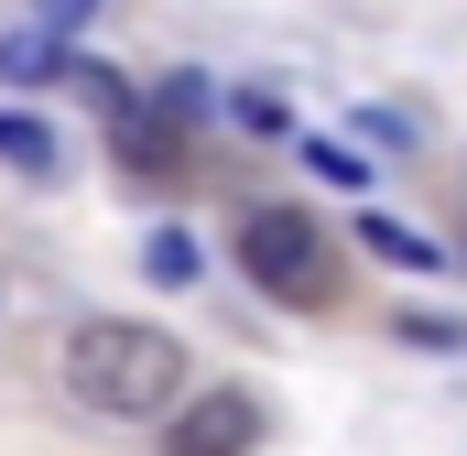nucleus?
I'll list each match as a JSON object with an SVG mask.
<instances>
[{
	"instance_id": "nucleus-10",
	"label": "nucleus",
	"mask_w": 467,
	"mask_h": 456,
	"mask_svg": "<svg viewBox=\"0 0 467 456\" xmlns=\"http://www.w3.org/2000/svg\"><path fill=\"white\" fill-rule=\"evenodd\" d=\"M207 109V77H163V119H196Z\"/></svg>"
},
{
	"instance_id": "nucleus-4",
	"label": "nucleus",
	"mask_w": 467,
	"mask_h": 456,
	"mask_svg": "<svg viewBox=\"0 0 467 456\" xmlns=\"http://www.w3.org/2000/svg\"><path fill=\"white\" fill-rule=\"evenodd\" d=\"M0 163H11V174H33V185H55V174H66L55 130H44L33 109H0Z\"/></svg>"
},
{
	"instance_id": "nucleus-11",
	"label": "nucleus",
	"mask_w": 467,
	"mask_h": 456,
	"mask_svg": "<svg viewBox=\"0 0 467 456\" xmlns=\"http://www.w3.org/2000/svg\"><path fill=\"white\" fill-rule=\"evenodd\" d=\"M33 11H44V33H55V22H88L99 0H33Z\"/></svg>"
},
{
	"instance_id": "nucleus-5",
	"label": "nucleus",
	"mask_w": 467,
	"mask_h": 456,
	"mask_svg": "<svg viewBox=\"0 0 467 456\" xmlns=\"http://www.w3.org/2000/svg\"><path fill=\"white\" fill-rule=\"evenodd\" d=\"M0 77H11V88H44V77H66V44H55L44 22H22V33H0Z\"/></svg>"
},
{
	"instance_id": "nucleus-9",
	"label": "nucleus",
	"mask_w": 467,
	"mask_h": 456,
	"mask_svg": "<svg viewBox=\"0 0 467 456\" xmlns=\"http://www.w3.org/2000/svg\"><path fill=\"white\" fill-rule=\"evenodd\" d=\"M229 109H239V119H250V130H283V119H294V109H283V88H239Z\"/></svg>"
},
{
	"instance_id": "nucleus-1",
	"label": "nucleus",
	"mask_w": 467,
	"mask_h": 456,
	"mask_svg": "<svg viewBox=\"0 0 467 456\" xmlns=\"http://www.w3.org/2000/svg\"><path fill=\"white\" fill-rule=\"evenodd\" d=\"M66 402L109 413V424H141V413H185V347L163 326H130V316H99L66 337Z\"/></svg>"
},
{
	"instance_id": "nucleus-3",
	"label": "nucleus",
	"mask_w": 467,
	"mask_h": 456,
	"mask_svg": "<svg viewBox=\"0 0 467 456\" xmlns=\"http://www.w3.org/2000/svg\"><path fill=\"white\" fill-rule=\"evenodd\" d=\"M261 446V391H185V413H174V456H250Z\"/></svg>"
},
{
	"instance_id": "nucleus-8",
	"label": "nucleus",
	"mask_w": 467,
	"mask_h": 456,
	"mask_svg": "<svg viewBox=\"0 0 467 456\" xmlns=\"http://www.w3.org/2000/svg\"><path fill=\"white\" fill-rule=\"evenodd\" d=\"M305 163H316L327 185H369V152H358V141H305Z\"/></svg>"
},
{
	"instance_id": "nucleus-6",
	"label": "nucleus",
	"mask_w": 467,
	"mask_h": 456,
	"mask_svg": "<svg viewBox=\"0 0 467 456\" xmlns=\"http://www.w3.org/2000/svg\"><path fill=\"white\" fill-rule=\"evenodd\" d=\"M358 239H369L391 272H435V261H446V239H424V228H402V218H358Z\"/></svg>"
},
{
	"instance_id": "nucleus-7",
	"label": "nucleus",
	"mask_w": 467,
	"mask_h": 456,
	"mask_svg": "<svg viewBox=\"0 0 467 456\" xmlns=\"http://www.w3.org/2000/svg\"><path fill=\"white\" fill-rule=\"evenodd\" d=\"M141 272H152V283H196V239H185V228H152Z\"/></svg>"
},
{
	"instance_id": "nucleus-2",
	"label": "nucleus",
	"mask_w": 467,
	"mask_h": 456,
	"mask_svg": "<svg viewBox=\"0 0 467 456\" xmlns=\"http://www.w3.org/2000/svg\"><path fill=\"white\" fill-rule=\"evenodd\" d=\"M239 272L261 294H283V305H327L337 294V250H327V228L305 207H250L239 218Z\"/></svg>"
}]
</instances>
